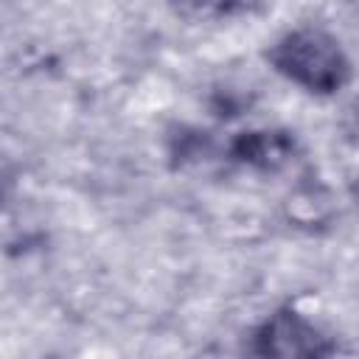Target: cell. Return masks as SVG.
Here are the masks:
<instances>
[{
  "mask_svg": "<svg viewBox=\"0 0 359 359\" xmlns=\"http://www.w3.org/2000/svg\"><path fill=\"white\" fill-rule=\"evenodd\" d=\"M269 62L280 76L320 95L337 93L348 79V62L337 36L314 25L283 34L269 50Z\"/></svg>",
  "mask_w": 359,
  "mask_h": 359,
  "instance_id": "obj_1",
  "label": "cell"
},
{
  "mask_svg": "<svg viewBox=\"0 0 359 359\" xmlns=\"http://www.w3.org/2000/svg\"><path fill=\"white\" fill-rule=\"evenodd\" d=\"M292 149L294 143L283 135V132H269V129H261V132H244L233 151L238 160H244L247 165H255V168H278L283 165L289 157H292Z\"/></svg>",
  "mask_w": 359,
  "mask_h": 359,
  "instance_id": "obj_3",
  "label": "cell"
},
{
  "mask_svg": "<svg viewBox=\"0 0 359 359\" xmlns=\"http://www.w3.org/2000/svg\"><path fill=\"white\" fill-rule=\"evenodd\" d=\"M252 351L258 359H325L331 342L306 314L278 309L255 328Z\"/></svg>",
  "mask_w": 359,
  "mask_h": 359,
  "instance_id": "obj_2",
  "label": "cell"
}]
</instances>
